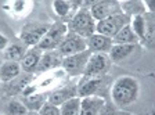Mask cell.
<instances>
[{"label":"cell","mask_w":155,"mask_h":115,"mask_svg":"<svg viewBox=\"0 0 155 115\" xmlns=\"http://www.w3.org/2000/svg\"><path fill=\"white\" fill-rule=\"evenodd\" d=\"M112 103L119 108H126L137 101L140 96V83L133 76H119L112 83L110 90Z\"/></svg>","instance_id":"cell-1"},{"label":"cell","mask_w":155,"mask_h":115,"mask_svg":"<svg viewBox=\"0 0 155 115\" xmlns=\"http://www.w3.org/2000/svg\"><path fill=\"white\" fill-rule=\"evenodd\" d=\"M67 25L68 32L75 33L83 39H89L96 33V21L93 19L89 8H81L76 11Z\"/></svg>","instance_id":"cell-2"},{"label":"cell","mask_w":155,"mask_h":115,"mask_svg":"<svg viewBox=\"0 0 155 115\" xmlns=\"http://www.w3.org/2000/svg\"><path fill=\"white\" fill-rule=\"evenodd\" d=\"M50 24L42 22V21H33L28 22L22 26L21 32H19V39L26 47H36L40 43L45 35L47 33Z\"/></svg>","instance_id":"cell-3"},{"label":"cell","mask_w":155,"mask_h":115,"mask_svg":"<svg viewBox=\"0 0 155 115\" xmlns=\"http://www.w3.org/2000/svg\"><path fill=\"white\" fill-rule=\"evenodd\" d=\"M68 33V25L65 22H54L50 25L47 33L45 35V38L40 40L36 47H39L40 50L45 53V51H53L57 50L58 46L61 45V42L64 40V38Z\"/></svg>","instance_id":"cell-4"},{"label":"cell","mask_w":155,"mask_h":115,"mask_svg":"<svg viewBox=\"0 0 155 115\" xmlns=\"http://www.w3.org/2000/svg\"><path fill=\"white\" fill-rule=\"evenodd\" d=\"M110 67H111V60H110V57H108V54L91 53L82 76H83V79L104 78L107 72L110 71Z\"/></svg>","instance_id":"cell-5"},{"label":"cell","mask_w":155,"mask_h":115,"mask_svg":"<svg viewBox=\"0 0 155 115\" xmlns=\"http://www.w3.org/2000/svg\"><path fill=\"white\" fill-rule=\"evenodd\" d=\"M127 24H130L129 15H126L125 13L115 14V15L110 17V18H105L103 21L96 22V33H100V35L108 36V38L112 39Z\"/></svg>","instance_id":"cell-6"},{"label":"cell","mask_w":155,"mask_h":115,"mask_svg":"<svg viewBox=\"0 0 155 115\" xmlns=\"http://www.w3.org/2000/svg\"><path fill=\"white\" fill-rule=\"evenodd\" d=\"M89 11H90L94 21L98 22V21L110 18L115 14H120L122 7H120V3H118L115 0H97L90 4Z\"/></svg>","instance_id":"cell-7"},{"label":"cell","mask_w":155,"mask_h":115,"mask_svg":"<svg viewBox=\"0 0 155 115\" xmlns=\"http://www.w3.org/2000/svg\"><path fill=\"white\" fill-rule=\"evenodd\" d=\"M91 56L90 50H84L82 53L78 54L69 56V57H64L62 58V69L71 76H78V75H83L84 68L87 65V61Z\"/></svg>","instance_id":"cell-8"},{"label":"cell","mask_w":155,"mask_h":115,"mask_svg":"<svg viewBox=\"0 0 155 115\" xmlns=\"http://www.w3.org/2000/svg\"><path fill=\"white\" fill-rule=\"evenodd\" d=\"M84 50H87L86 39L75 35V33H71V32L67 33V36L64 38V40L61 42V45L58 46V49H57V51L62 56V58L78 54V53H82Z\"/></svg>","instance_id":"cell-9"},{"label":"cell","mask_w":155,"mask_h":115,"mask_svg":"<svg viewBox=\"0 0 155 115\" xmlns=\"http://www.w3.org/2000/svg\"><path fill=\"white\" fill-rule=\"evenodd\" d=\"M105 100L100 96L81 99V115H100L105 108Z\"/></svg>","instance_id":"cell-10"},{"label":"cell","mask_w":155,"mask_h":115,"mask_svg":"<svg viewBox=\"0 0 155 115\" xmlns=\"http://www.w3.org/2000/svg\"><path fill=\"white\" fill-rule=\"evenodd\" d=\"M87 43V50H90L91 53H100V54H108L111 47L114 46V42L108 36L100 35V33H94L93 36L86 40Z\"/></svg>","instance_id":"cell-11"},{"label":"cell","mask_w":155,"mask_h":115,"mask_svg":"<svg viewBox=\"0 0 155 115\" xmlns=\"http://www.w3.org/2000/svg\"><path fill=\"white\" fill-rule=\"evenodd\" d=\"M43 51L39 47H29L28 51L25 53L24 58L19 61V65H21V69L25 71L26 74H32L36 72L39 67V63H40V58H42Z\"/></svg>","instance_id":"cell-12"},{"label":"cell","mask_w":155,"mask_h":115,"mask_svg":"<svg viewBox=\"0 0 155 115\" xmlns=\"http://www.w3.org/2000/svg\"><path fill=\"white\" fill-rule=\"evenodd\" d=\"M74 97H78V87L68 86V87H62V89L53 90L47 96V103L53 104V106L61 107L65 101L74 99Z\"/></svg>","instance_id":"cell-13"},{"label":"cell","mask_w":155,"mask_h":115,"mask_svg":"<svg viewBox=\"0 0 155 115\" xmlns=\"http://www.w3.org/2000/svg\"><path fill=\"white\" fill-rule=\"evenodd\" d=\"M61 64H62V56L57 50L45 51L42 54V58H40L38 71L39 72H47V71H51L58 67H61Z\"/></svg>","instance_id":"cell-14"},{"label":"cell","mask_w":155,"mask_h":115,"mask_svg":"<svg viewBox=\"0 0 155 115\" xmlns=\"http://www.w3.org/2000/svg\"><path fill=\"white\" fill-rule=\"evenodd\" d=\"M104 78H97V79H83L81 85L78 86V97H90L97 96V92L103 86Z\"/></svg>","instance_id":"cell-15"},{"label":"cell","mask_w":155,"mask_h":115,"mask_svg":"<svg viewBox=\"0 0 155 115\" xmlns=\"http://www.w3.org/2000/svg\"><path fill=\"white\" fill-rule=\"evenodd\" d=\"M21 65L15 61H3L0 67V82H11L21 74Z\"/></svg>","instance_id":"cell-16"},{"label":"cell","mask_w":155,"mask_h":115,"mask_svg":"<svg viewBox=\"0 0 155 115\" xmlns=\"http://www.w3.org/2000/svg\"><path fill=\"white\" fill-rule=\"evenodd\" d=\"M136 50V45H114L111 47L108 57L112 63H120L122 60L132 56V53Z\"/></svg>","instance_id":"cell-17"},{"label":"cell","mask_w":155,"mask_h":115,"mask_svg":"<svg viewBox=\"0 0 155 115\" xmlns=\"http://www.w3.org/2000/svg\"><path fill=\"white\" fill-rule=\"evenodd\" d=\"M112 42H114V45H136L139 42V38L133 32L130 24H127V25L123 26L119 32L114 36Z\"/></svg>","instance_id":"cell-18"},{"label":"cell","mask_w":155,"mask_h":115,"mask_svg":"<svg viewBox=\"0 0 155 115\" xmlns=\"http://www.w3.org/2000/svg\"><path fill=\"white\" fill-rule=\"evenodd\" d=\"M29 47H26L25 45H18V43H11V45L7 46V49L3 51V57L4 61H19L24 58L25 53L28 51Z\"/></svg>","instance_id":"cell-19"},{"label":"cell","mask_w":155,"mask_h":115,"mask_svg":"<svg viewBox=\"0 0 155 115\" xmlns=\"http://www.w3.org/2000/svg\"><path fill=\"white\" fill-rule=\"evenodd\" d=\"M51 6L54 10V14H57L60 18H67L79 4L74 3V2H65V0H54Z\"/></svg>","instance_id":"cell-20"},{"label":"cell","mask_w":155,"mask_h":115,"mask_svg":"<svg viewBox=\"0 0 155 115\" xmlns=\"http://www.w3.org/2000/svg\"><path fill=\"white\" fill-rule=\"evenodd\" d=\"M130 26H132L133 32L136 33V36L139 38V40H143L147 35V28H145V19L141 14L139 15H133L130 18Z\"/></svg>","instance_id":"cell-21"},{"label":"cell","mask_w":155,"mask_h":115,"mask_svg":"<svg viewBox=\"0 0 155 115\" xmlns=\"http://www.w3.org/2000/svg\"><path fill=\"white\" fill-rule=\"evenodd\" d=\"M61 115H81V97H74L60 107Z\"/></svg>","instance_id":"cell-22"},{"label":"cell","mask_w":155,"mask_h":115,"mask_svg":"<svg viewBox=\"0 0 155 115\" xmlns=\"http://www.w3.org/2000/svg\"><path fill=\"white\" fill-rule=\"evenodd\" d=\"M28 112L29 111L25 107V104L15 101V100H11L4 107V115H26Z\"/></svg>","instance_id":"cell-23"},{"label":"cell","mask_w":155,"mask_h":115,"mask_svg":"<svg viewBox=\"0 0 155 115\" xmlns=\"http://www.w3.org/2000/svg\"><path fill=\"white\" fill-rule=\"evenodd\" d=\"M46 99L47 96H43V94H33L25 100V107L28 108V111H39L47 103Z\"/></svg>","instance_id":"cell-24"},{"label":"cell","mask_w":155,"mask_h":115,"mask_svg":"<svg viewBox=\"0 0 155 115\" xmlns=\"http://www.w3.org/2000/svg\"><path fill=\"white\" fill-rule=\"evenodd\" d=\"M29 7H31V3H28V2H21V0H18V2L11 3V10H13V13L18 14V15H25V14L28 13Z\"/></svg>","instance_id":"cell-25"},{"label":"cell","mask_w":155,"mask_h":115,"mask_svg":"<svg viewBox=\"0 0 155 115\" xmlns=\"http://www.w3.org/2000/svg\"><path fill=\"white\" fill-rule=\"evenodd\" d=\"M39 114L40 115H61V111H60V107L53 106L50 103H46L42 108L39 110Z\"/></svg>","instance_id":"cell-26"},{"label":"cell","mask_w":155,"mask_h":115,"mask_svg":"<svg viewBox=\"0 0 155 115\" xmlns=\"http://www.w3.org/2000/svg\"><path fill=\"white\" fill-rule=\"evenodd\" d=\"M8 46V39L3 35V33H0V51H4Z\"/></svg>","instance_id":"cell-27"},{"label":"cell","mask_w":155,"mask_h":115,"mask_svg":"<svg viewBox=\"0 0 155 115\" xmlns=\"http://www.w3.org/2000/svg\"><path fill=\"white\" fill-rule=\"evenodd\" d=\"M100 115H112V110H110V108H108V107L105 106V108H104V111L101 112Z\"/></svg>","instance_id":"cell-28"},{"label":"cell","mask_w":155,"mask_h":115,"mask_svg":"<svg viewBox=\"0 0 155 115\" xmlns=\"http://www.w3.org/2000/svg\"><path fill=\"white\" fill-rule=\"evenodd\" d=\"M26 115H40V114H39L38 111H29V112H28V114H26Z\"/></svg>","instance_id":"cell-29"},{"label":"cell","mask_w":155,"mask_h":115,"mask_svg":"<svg viewBox=\"0 0 155 115\" xmlns=\"http://www.w3.org/2000/svg\"><path fill=\"white\" fill-rule=\"evenodd\" d=\"M2 64H3V60H2V57H0V67H2Z\"/></svg>","instance_id":"cell-30"},{"label":"cell","mask_w":155,"mask_h":115,"mask_svg":"<svg viewBox=\"0 0 155 115\" xmlns=\"http://www.w3.org/2000/svg\"><path fill=\"white\" fill-rule=\"evenodd\" d=\"M0 83H2V82H0Z\"/></svg>","instance_id":"cell-31"}]
</instances>
